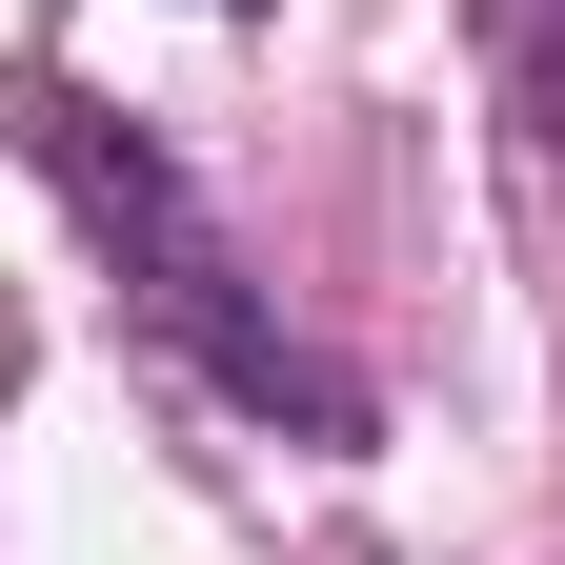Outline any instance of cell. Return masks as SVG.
I'll return each instance as SVG.
<instances>
[{"mask_svg": "<svg viewBox=\"0 0 565 565\" xmlns=\"http://www.w3.org/2000/svg\"><path fill=\"white\" fill-rule=\"evenodd\" d=\"M21 141H41V182L82 202V223H102V263H121V303L162 323V343H182V364L223 384V404H263V424H303V445H364V384H343L323 343H303V323H282L263 282H243V243H223V223L182 202V162H162L141 121H102L82 82H21Z\"/></svg>", "mask_w": 565, "mask_h": 565, "instance_id": "6da1fadb", "label": "cell"}, {"mask_svg": "<svg viewBox=\"0 0 565 565\" xmlns=\"http://www.w3.org/2000/svg\"><path fill=\"white\" fill-rule=\"evenodd\" d=\"M505 21V61H525V102H545V141H565V0H484Z\"/></svg>", "mask_w": 565, "mask_h": 565, "instance_id": "7a4b0ae2", "label": "cell"}]
</instances>
